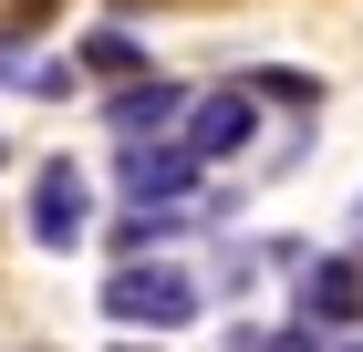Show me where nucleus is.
<instances>
[{"mask_svg": "<svg viewBox=\"0 0 363 352\" xmlns=\"http://www.w3.org/2000/svg\"><path fill=\"white\" fill-rule=\"evenodd\" d=\"M73 73H114V83H135L145 73V42L125 21H104V31H84V42H73Z\"/></svg>", "mask_w": 363, "mask_h": 352, "instance_id": "obj_7", "label": "nucleus"}, {"mask_svg": "<svg viewBox=\"0 0 363 352\" xmlns=\"http://www.w3.org/2000/svg\"><path fill=\"white\" fill-rule=\"evenodd\" d=\"M11 11H21V21H31V11H42V0H11Z\"/></svg>", "mask_w": 363, "mask_h": 352, "instance_id": "obj_10", "label": "nucleus"}, {"mask_svg": "<svg viewBox=\"0 0 363 352\" xmlns=\"http://www.w3.org/2000/svg\"><path fill=\"white\" fill-rule=\"evenodd\" d=\"M250 104H291V114H322V73H239Z\"/></svg>", "mask_w": 363, "mask_h": 352, "instance_id": "obj_8", "label": "nucleus"}, {"mask_svg": "<svg viewBox=\"0 0 363 352\" xmlns=\"http://www.w3.org/2000/svg\"><path fill=\"white\" fill-rule=\"evenodd\" d=\"M353 239H363V208H353Z\"/></svg>", "mask_w": 363, "mask_h": 352, "instance_id": "obj_11", "label": "nucleus"}, {"mask_svg": "<svg viewBox=\"0 0 363 352\" xmlns=\"http://www.w3.org/2000/svg\"><path fill=\"white\" fill-rule=\"evenodd\" d=\"M73 83H84V73H73V52H62V62H31V73H21V93H31V104H62Z\"/></svg>", "mask_w": 363, "mask_h": 352, "instance_id": "obj_9", "label": "nucleus"}, {"mask_svg": "<svg viewBox=\"0 0 363 352\" xmlns=\"http://www.w3.org/2000/svg\"><path fill=\"white\" fill-rule=\"evenodd\" d=\"M301 322L311 331H363V249L301 259Z\"/></svg>", "mask_w": 363, "mask_h": 352, "instance_id": "obj_4", "label": "nucleus"}, {"mask_svg": "<svg viewBox=\"0 0 363 352\" xmlns=\"http://www.w3.org/2000/svg\"><path fill=\"white\" fill-rule=\"evenodd\" d=\"M333 352H363V342H333Z\"/></svg>", "mask_w": 363, "mask_h": 352, "instance_id": "obj_12", "label": "nucleus"}, {"mask_svg": "<svg viewBox=\"0 0 363 352\" xmlns=\"http://www.w3.org/2000/svg\"><path fill=\"white\" fill-rule=\"evenodd\" d=\"M197 311H208V290H197L177 259H125V270L104 280V322H125V331H187Z\"/></svg>", "mask_w": 363, "mask_h": 352, "instance_id": "obj_1", "label": "nucleus"}, {"mask_svg": "<svg viewBox=\"0 0 363 352\" xmlns=\"http://www.w3.org/2000/svg\"><path fill=\"white\" fill-rule=\"evenodd\" d=\"M187 156L197 166H228V156H250V135H259V104L239 93V83H218V93H187Z\"/></svg>", "mask_w": 363, "mask_h": 352, "instance_id": "obj_3", "label": "nucleus"}, {"mask_svg": "<svg viewBox=\"0 0 363 352\" xmlns=\"http://www.w3.org/2000/svg\"><path fill=\"white\" fill-rule=\"evenodd\" d=\"M84 228H94V176L73 156H42L31 166V249H84Z\"/></svg>", "mask_w": 363, "mask_h": 352, "instance_id": "obj_2", "label": "nucleus"}, {"mask_svg": "<svg viewBox=\"0 0 363 352\" xmlns=\"http://www.w3.org/2000/svg\"><path fill=\"white\" fill-rule=\"evenodd\" d=\"M177 114H187V83H167V73H135V83L104 93V125H114L125 145H167Z\"/></svg>", "mask_w": 363, "mask_h": 352, "instance_id": "obj_6", "label": "nucleus"}, {"mask_svg": "<svg viewBox=\"0 0 363 352\" xmlns=\"http://www.w3.org/2000/svg\"><path fill=\"white\" fill-rule=\"evenodd\" d=\"M197 176L208 166L187 156V145H125V166H114V187H125V208H187Z\"/></svg>", "mask_w": 363, "mask_h": 352, "instance_id": "obj_5", "label": "nucleus"}]
</instances>
